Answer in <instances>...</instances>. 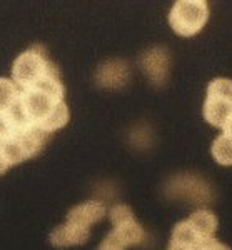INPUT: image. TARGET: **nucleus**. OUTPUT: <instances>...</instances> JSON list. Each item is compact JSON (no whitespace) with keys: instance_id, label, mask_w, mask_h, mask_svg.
Masks as SVG:
<instances>
[{"instance_id":"nucleus-13","label":"nucleus","mask_w":232,"mask_h":250,"mask_svg":"<svg viewBox=\"0 0 232 250\" xmlns=\"http://www.w3.org/2000/svg\"><path fill=\"white\" fill-rule=\"evenodd\" d=\"M210 154L221 165H232V137L222 134L212 142Z\"/></svg>"},{"instance_id":"nucleus-4","label":"nucleus","mask_w":232,"mask_h":250,"mask_svg":"<svg viewBox=\"0 0 232 250\" xmlns=\"http://www.w3.org/2000/svg\"><path fill=\"white\" fill-rule=\"evenodd\" d=\"M109 219H111L114 229L100 242L97 250H125L134 245H139L145 239L144 227L136 220L129 205H114L109 210Z\"/></svg>"},{"instance_id":"nucleus-5","label":"nucleus","mask_w":232,"mask_h":250,"mask_svg":"<svg viewBox=\"0 0 232 250\" xmlns=\"http://www.w3.org/2000/svg\"><path fill=\"white\" fill-rule=\"evenodd\" d=\"M54 74H59V68L48 59L42 45H34L22 52L12 65V80L20 90H30Z\"/></svg>"},{"instance_id":"nucleus-7","label":"nucleus","mask_w":232,"mask_h":250,"mask_svg":"<svg viewBox=\"0 0 232 250\" xmlns=\"http://www.w3.org/2000/svg\"><path fill=\"white\" fill-rule=\"evenodd\" d=\"M209 19V5L204 0H179L169 14V23L182 37H192L204 29Z\"/></svg>"},{"instance_id":"nucleus-11","label":"nucleus","mask_w":232,"mask_h":250,"mask_svg":"<svg viewBox=\"0 0 232 250\" xmlns=\"http://www.w3.org/2000/svg\"><path fill=\"white\" fill-rule=\"evenodd\" d=\"M129 68L120 60H111V62L100 65L97 72V82L99 85L107 88H119L127 82Z\"/></svg>"},{"instance_id":"nucleus-16","label":"nucleus","mask_w":232,"mask_h":250,"mask_svg":"<svg viewBox=\"0 0 232 250\" xmlns=\"http://www.w3.org/2000/svg\"><path fill=\"white\" fill-rule=\"evenodd\" d=\"M10 167H12V165L9 164V160H7L5 154L2 152V148H0V175H2V173H5Z\"/></svg>"},{"instance_id":"nucleus-3","label":"nucleus","mask_w":232,"mask_h":250,"mask_svg":"<svg viewBox=\"0 0 232 250\" xmlns=\"http://www.w3.org/2000/svg\"><path fill=\"white\" fill-rule=\"evenodd\" d=\"M217 230V217L210 210H195L174 227L167 250H201Z\"/></svg>"},{"instance_id":"nucleus-9","label":"nucleus","mask_w":232,"mask_h":250,"mask_svg":"<svg viewBox=\"0 0 232 250\" xmlns=\"http://www.w3.org/2000/svg\"><path fill=\"white\" fill-rule=\"evenodd\" d=\"M142 68L144 74L154 82L156 85H162L169 74V54L164 48H152L145 52L142 57Z\"/></svg>"},{"instance_id":"nucleus-15","label":"nucleus","mask_w":232,"mask_h":250,"mask_svg":"<svg viewBox=\"0 0 232 250\" xmlns=\"http://www.w3.org/2000/svg\"><path fill=\"white\" fill-rule=\"evenodd\" d=\"M201 250H231V249L227 247L226 244H222V242H219L217 239L212 237V239H209L204 245H202Z\"/></svg>"},{"instance_id":"nucleus-17","label":"nucleus","mask_w":232,"mask_h":250,"mask_svg":"<svg viewBox=\"0 0 232 250\" xmlns=\"http://www.w3.org/2000/svg\"><path fill=\"white\" fill-rule=\"evenodd\" d=\"M222 130H224V134H226V135L232 137V115L229 117V120L226 122V125L222 127Z\"/></svg>"},{"instance_id":"nucleus-8","label":"nucleus","mask_w":232,"mask_h":250,"mask_svg":"<svg viewBox=\"0 0 232 250\" xmlns=\"http://www.w3.org/2000/svg\"><path fill=\"white\" fill-rule=\"evenodd\" d=\"M232 115V80L214 79L207 87L204 102V119L210 125L222 128Z\"/></svg>"},{"instance_id":"nucleus-2","label":"nucleus","mask_w":232,"mask_h":250,"mask_svg":"<svg viewBox=\"0 0 232 250\" xmlns=\"http://www.w3.org/2000/svg\"><path fill=\"white\" fill-rule=\"evenodd\" d=\"M107 215V208L102 202H84L75 205L67 213V220L57 227L50 235V242L55 247H72L82 245L91 237V227Z\"/></svg>"},{"instance_id":"nucleus-14","label":"nucleus","mask_w":232,"mask_h":250,"mask_svg":"<svg viewBox=\"0 0 232 250\" xmlns=\"http://www.w3.org/2000/svg\"><path fill=\"white\" fill-rule=\"evenodd\" d=\"M20 125H27V124L20 122L17 114H15V108L12 112H9V114H0V147L10 139L14 130L17 127H20Z\"/></svg>"},{"instance_id":"nucleus-12","label":"nucleus","mask_w":232,"mask_h":250,"mask_svg":"<svg viewBox=\"0 0 232 250\" xmlns=\"http://www.w3.org/2000/svg\"><path fill=\"white\" fill-rule=\"evenodd\" d=\"M20 88L12 79H0V114H9L20 99Z\"/></svg>"},{"instance_id":"nucleus-1","label":"nucleus","mask_w":232,"mask_h":250,"mask_svg":"<svg viewBox=\"0 0 232 250\" xmlns=\"http://www.w3.org/2000/svg\"><path fill=\"white\" fill-rule=\"evenodd\" d=\"M64 95L65 87L60 74L48 75L37 87L20 92L17 104L20 120L27 125H35L46 134L65 127L70 119V112Z\"/></svg>"},{"instance_id":"nucleus-10","label":"nucleus","mask_w":232,"mask_h":250,"mask_svg":"<svg viewBox=\"0 0 232 250\" xmlns=\"http://www.w3.org/2000/svg\"><path fill=\"white\" fill-rule=\"evenodd\" d=\"M167 192L174 197H184L189 200H207L209 199V187L204 185L201 179L192 175H181L172 180L167 187Z\"/></svg>"},{"instance_id":"nucleus-6","label":"nucleus","mask_w":232,"mask_h":250,"mask_svg":"<svg viewBox=\"0 0 232 250\" xmlns=\"http://www.w3.org/2000/svg\"><path fill=\"white\" fill-rule=\"evenodd\" d=\"M48 135L50 134H46L35 125H20L0 148L10 165H17L23 160L39 155L46 147Z\"/></svg>"}]
</instances>
